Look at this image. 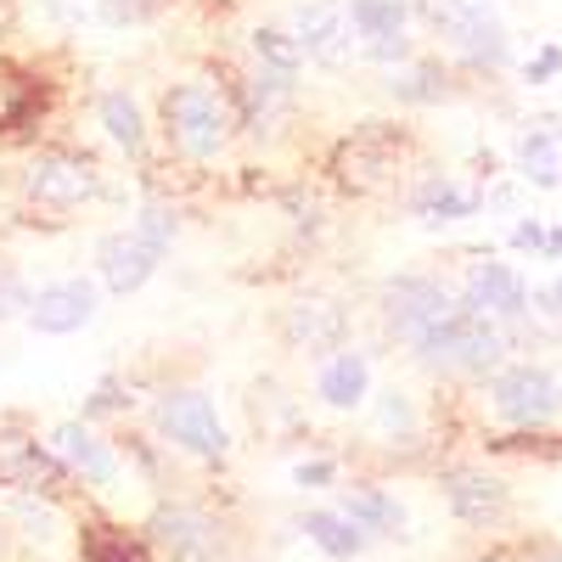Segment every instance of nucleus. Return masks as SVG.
<instances>
[{
  "mask_svg": "<svg viewBox=\"0 0 562 562\" xmlns=\"http://www.w3.org/2000/svg\"><path fill=\"white\" fill-rule=\"evenodd\" d=\"M29 281L18 276V265L0 254V321H12V315H29Z\"/></svg>",
  "mask_w": 562,
  "mask_h": 562,
  "instance_id": "cd10ccee",
  "label": "nucleus"
},
{
  "mask_svg": "<svg viewBox=\"0 0 562 562\" xmlns=\"http://www.w3.org/2000/svg\"><path fill=\"white\" fill-rule=\"evenodd\" d=\"M293 479H299L304 490H326V484L338 479V467H333V461H299V467H293Z\"/></svg>",
  "mask_w": 562,
  "mask_h": 562,
  "instance_id": "473e14b6",
  "label": "nucleus"
},
{
  "mask_svg": "<svg viewBox=\"0 0 562 562\" xmlns=\"http://www.w3.org/2000/svg\"><path fill=\"white\" fill-rule=\"evenodd\" d=\"M135 231L169 254V243H175V214H169L164 203H147V209H140V220H135Z\"/></svg>",
  "mask_w": 562,
  "mask_h": 562,
  "instance_id": "2f4dec72",
  "label": "nucleus"
},
{
  "mask_svg": "<svg viewBox=\"0 0 562 562\" xmlns=\"http://www.w3.org/2000/svg\"><path fill=\"white\" fill-rule=\"evenodd\" d=\"M473 315H524L529 310V288L524 276L512 265H473V276H467V299H461Z\"/></svg>",
  "mask_w": 562,
  "mask_h": 562,
  "instance_id": "2eb2a0df",
  "label": "nucleus"
},
{
  "mask_svg": "<svg viewBox=\"0 0 562 562\" xmlns=\"http://www.w3.org/2000/svg\"><path fill=\"white\" fill-rule=\"evenodd\" d=\"M349 23L378 45V40L405 34V7H400V0H349Z\"/></svg>",
  "mask_w": 562,
  "mask_h": 562,
  "instance_id": "b1692460",
  "label": "nucleus"
},
{
  "mask_svg": "<svg viewBox=\"0 0 562 562\" xmlns=\"http://www.w3.org/2000/svg\"><path fill=\"white\" fill-rule=\"evenodd\" d=\"M147 540L164 546L175 562H214L220 557V524L209 518L203 506H186V501L153 512V535Z\"/></svg>",
  "mask_w": 562,
  "mask_h": 562,
  "instance_id": "f8f14e48",
  "label": "nucleus"
},
{
  "mask_svg": "<svg viewBox=\"0 0 562 562\" xmlns=\"http://www.w3.org/2000/svg\"><path fill=\"white\" fill-rule=\"evenodd\" d=\"M411 52V45H405V34H394V40H378V45H371V57H378V63H389V57H405Z\"/></svg>",
  "mask_w": 562,
  "mask_h": 562,
  "instance_id": "c9c22d12",
  "label": "nucleus"
},
{
  "mask_svg": "<svg viewBox=\"0 0 562 562\" xmlns=\"http://www.w3.org/2000/svg\"><path fill=\"white\" fill-rule=\"evenodd\" d=\"M512 243H518V248H546V231H540V225H529V220H524V225H518V231H512Z\"/></svg>",
  "mask_w": 562,
  "mask_h": 562,
  "instance_id": "e433bc0d",
  "label": "nucleus"
},
{
  "mask_svg": "<svg viewBox=\"0 0 562 562\" xmlns=\"http://www.w3.org/2000/svg\"><path fill=\"white\" fill-rule=\"evenodd\" d=\"M237 102H231L225 85H209V79H180L175 90H164V130L175 140V153L186 158H220L237 135Z\"/></svg>",
  "mask_w": 562,
  "mask_h": 562,
  "instance_id": "f257e3e1",
  "label": "nucleus"
},
{
  "mask_svg": "<svg viewBox=\"0 0 562 562\" xmlns=\"http://www.w3.org/2000/svg\"><path fill=\"white\" fill-rule=\"evenodd\" d=\"M231 102H237V119H243L248 130H259V124L276 130L281 119H288V108H293V79L259 68V74H248V79H231Z\"/></svg>",
  "mask_w": 562,
  "mask_h": 562,
  "instance_id": "4468645a",
  "label": "nucleus"
},
{
  "mask_svg": "<svg viewBox=\"0 0 562 562\" xmlns=\"http://www.w3.org/2000/svg\"><path fill=\"white\" fill-rule=\"evenodd\" d=\"M34 108H40V85H34L23 68L0 63V130L29 124V113H34Z\"/></svg>",
  "mask_w": 562,
  "mask_h": 562,
  "instance_id": "4be33fe9",
  "label": "nucleus"
},
{
  "mask_svg": "<svg viewBox=\"0 0 562 562\" xmlns=\"http://www.w3.org/2000/svg\"><path fill=\"white\" fill-rule=\"evenodd\" d=\"M97 113H102L108 135L119 140L124 153H140V147H147V124H140V108H135V97H124V90H102Z\"/></svg>",
  "mask_w": 562,
  "mask_h": 562,
  "instance_id": "412c9836",
  "label": "nucleus"
},
{
  "mask_svg": "<svg viewBox=\"0 0 562 562\" xmlns=\"http://www.w3.org/2000/svg\"><path fill=\"white\" fill-rule=\"evenodd\" d=\"M461 45H467V57H473V63H490V68L506 57V34H501V23H484V29H473V34H467Z\"/></svg>",
  "mask_w": 562,
  "mask_h": 562,
  "instance_id": "c756f323",
  "label": "nucleus"
},
{
  "mask_svg": "<svg viewBox=\"0 0 562 562\" xmlns=\"http://www.w3.org/2000/svg\"><path fill=\"white\" fill-rule=\"evenodd\" d=\"M254 57H259L270 74H281V79H293V74L304 68V52H299V40H293L288 29H254Z\"/></svg>",
  "mask_w": 562,
  "mask_h": 562,
  "instance_id": "393cba45",
  "label": "nucleus"
},
{
  "mask_svg": "<svg viewBox=\"0 0 562 562\" xmlns=\"http://www.w3.org/2000/svg\"><path fill=\"white\" fill-rule=\"evenodd\" d=\"M79 562H153V540L124 524H85L79 529Z\"/></svg>",
  "mask_w": 562,
  "mask_h": 562,
  "instance_id": "f3484780",
  "label": "nucleus"
},
{
  "mask_svg": "<svg viewBox=\"0 0 562 562\" xmlns=\"http://www.w3.org/2000/svg\"><path fill=\"white\" fill-rule=\"evenodd\" d=\"M158 428L175 450L198 456V461H225L231 456V434L214 411V400L203 389H169L158 400Z\"/></svg>",
  "mask_w": 562,
  "mask_h": 562,
  "instance_id": "7ed1b4c3",
  "label": "nucleus"
},
{
  "mask_svg": "<svg viewBox=\"0 0 562 562\" xmlns=\"http://www.w3.org/2000/svg\"><path fill=\"white\" fill-rule=\"evenodd\" d=\"M281 338L310 360H333V349H344V338H349V315L333 299H293L281 310Z\"/></svg>",
  "mask_w": 562,
  "mask_h": 562,
  "instance_id": "9d476101",
  "label": "nucleus"
},
{
  "mask_svg": "<svg viewBox=\"0 0 562 562\" xmlns=\"http://www.w3.org/2000/svg\"><path fill=\"white\" fill-rule=\"evenodd\" d=\"M97 12L113 23V29H135V23H153L164 12V0H97Z\"/></svg>",
  "mask_w": 562,
  "mask_h": 562,
  "instance_id": "c85d7f7f",
  "label": "nucleus"
},
{
  "mask_svg": "<svg viewBox=\"0 0 562 562\" xmlns=\"http://www.w3.org/2000/svg\"><path fill=\"white\" fill-rule=\"evenodd\" d=\"M293 40H299V52L326 63V68H338L349 57V40H344V12L333 7V0H304V7L293 12Z\"/></svg>",
  "mask_w": 562,
  "mask_h": 562,
  "instance_id": "dca6fc26",
  "label": "nucleus"
},
{
  "mask_svg": "<svg viewBox=\"0 0 562 562\" xmlns=\"http://www.w3.org/2000/svg\"><path fill=\"white\" fill-rule=\"evenodd\" d=\"M366 383H371V371H366V355L355 349H338L333 360L321 366V378H315V394L333 405V411H355L366 400Z\"/></svg>",
  "mask_w": 562,
  "mask_h": 562,
  "instance_id": "a211bd4d",
  "label": "nucleus"
},
{
  "mask_svg": "<svg viewBox=\"0 0 562 562\" xmlns=\"http://www.w3.org/2000/svg\"><path fill=\"white\" fill-rule=\"evenodd\" d=\"M546 562H562V551H551V557H546Z\"/></svg>",
  "mask_w": 562,
  "mask_h": 562,
  "instance_id": "58836bf2",
  "label": "nucleus"
},
{
  "mask_svg": "<svg viewBox=\"0 0 562 562\" xmlns=\"http://www.w3.org/2000/svg\"><path fill=\"white\" fill-rule=\"evenodd\" d=\"M450 506L461 524H495L506 512V484L484 479V473H456L450 479Z\"/></svg>",
  "mask_w": 562,
  "mask_h": 562,
  "instance_id": "6ab92c4d",
  "label": "nucleus"
},
{
  "mask_svg": "<svg viewBox=\"0 0 562 562\" xmlns=\"http://www.w3.org/2000/svg\"><path fill=\"white\" fill-rule=\"evenodd\" d=\"M540 299H546V310H551V315H562V281H557V288H546Z\"/></svg>",
  "mask_w": 562,
  "mask_h": 562,
  "instance_id": "4c0bfd02",
  "label": "nucleus"
},
{
  "mask_svg": "<svg viewBox=\"0 0 562 562\" xmlns=\"http://www.w3.org/2000/svg\"><path fill=\"white\" fill-rule=\"evenodd\" d=\"M97 304H102L97 281L68 276V281H52V288H40L29 299V326L45 333V338H68V333H79V326L97 321Z\"/></svg>",
  "mask_w": 562,
  "mask_h": 562,
  "instance_id": "9b49d317",
  "label": "nucleus"
},
{
  "mask_svg": "<svg viewBox=\"0 0 562 562\" xmlns=\"http://www.w3.org/2000/svg\"><path fill=\"white\" fill-rule=\"evenodd\" d=\"M557 68H562V52H557V45H546V52H535V63H529V85H546Z\"/></svg>",
  "mask_w": 562,
  "mask_h": 562,
  "instance_id": "72a5a7b5",
  "label": "nucleus"
},
{
  "mask_svg": "<svg viewBox=\"0 0 562 562\" xmlns=\"http://www.w3.org/2000/svg\"><path fill=\"white\" fill-rule=\"evenodd\" d=\"M304 540H315L326 557H333V562H349V557H360L366 551V535L344 518V512H304Z\"/></svg>",
  "mask_w": 562,
  "mask_h": 562,
  "instance_id": "aec40b11",
  "label": "nucleus"
},
{
  "mask_svg": "<svg viewBox=\"0 0 562 562\" xmlns=\"http://www.w3.org/2000/svg\"><path fill=\"white\" fill-rule=\"evenodd\" d=\"M0 484L18 490V495H40V501H57L74 479L57 467V456L45 450L34 434L23 428H0Z\"/></svg>",
  "mask_w": 562,
  "mask_h": 562,
  "instance_id": "423d86ee",
  "label": "nucleus"
},
{
  "mask_svg": "<svg viewBox=\"0 0 562 562\" xmlns=\"http://www.w3.org/2000/svg\"><path fill=\"white\" fill-rule=\"evenodd\" d=\"M501 349H506V338L495 333V321L473 315L467 304L416 344V355L428 360V366H439V371H490L501 360Z\"/></svg>",
  "mask_w": 562,
  "mask_h": 562,
  "instance_id": "20e7f679",
  "label": "nucleus"
},
{
  "mask_svg": "<svg viewBox=\"0 0 562 562\" xmlns=\"http://www.w3.org/2000/svg\"><path fill=\"white\" fill-rule=\"evenodd\" d=\"M456 310H461V304L439 288L434 276H400L394 288L383 293V315H389V326H394L405 344H422V338H428L434 326H445Z\"/></svg>",
  "mask_w": 562,
  "mask_h": 562,
  "instance_id": "0eeeda50",
  "label": "nucleus"
},
{
  "mask_svg": "<svg viewBox=\"0 0 562 562\" xmlns=\"http://www.w3.org/2000/svg\"><path fill=\"white\" fill-rule=\"evenodd\" d=\"M394 90H400L405 102H434L439 90H445V74H439V68H428V63H422V68H411V74H405V79H400Z\"/></svg>",
  "mask_w": 562,
  "mask_h": 562,
  "instance_id": "7c9ffc66",
  "label": "nucleus"
},
{
  "mask_svg": "<svg viewBox=\"0 0 562 562\" xmlns=\"http://www.w3.org/2000/svg\"><path fill=\"white\" fill-rule=\"evenodd\" d=\"M45 450H52L57 467L68 479H79V484H97V490L119 484V450L97 428H85V422H57L52 439H45Z\"/></svg>",
  "mask_w": 562,
  "mask_h": 562,
  "instance_id": "1a4fd4ad",
  "label": "nucleus"
},
{
  "mask_svg": "<svg viewBox=\"0 0 562 562\" xmlns=\"http://www.w3.org/2000/svg\"><path fill=\"white\" fill-rule=\"evenodd\" d=\"M490 400H495V411L512 422V428H546V422L562 411V383L551 378V371H540V366H512V371L495 378Z\"/></svg>",
  "mask_w": 562,
  "mask_h": 562,
  "instance_id": "6e6552de",
  "label": "nucleus"
},
{
  "mask_svg": "<svg viewBox=\"0 0 562 562\" xmlns=\"http://www.w3.org/2000/svg\"><path fill=\"white\" fill-rule=\"evenodd\" d=\"M473 209H479V203L467 198V192H456L450 180H428V186L416 192V214H422V220H467Z\"/></svg>",
  "mask_w": 562,
  "mask_h": 562,
  "instance_id": "bb28decb",
  "label": "nucleus"
},
{
  "mask_svg": "<svg viewBox=\"0 0 562 562\" xmlns=\"http://www.w3.org/2000/svg\"><path fill=\"white\" fill-rule=\"evenodd\" d=\"M378 416H383V428H411V405H405L400 394H383Z\"/></svg>",
  "mask_w": 562,
  "mask_h": 562,
  "instance_id": "f704fd0d",
  "label": "nucleus"
},
{
  "mask_svg": "<svg viewBox=\"0 0 562 562\" xmlns=\"http://www.w3.org/2000/svg\"><path fill=\"white\" fill-rule=\"evenodd\" d=\"M18 198H23L29 214L68 220L85 203L102 198V169H97V158H85V153H34L18 169Z\"/></svg>",
  "mask_w": 562,
  "mask_h": 562,
  "instance_id": "f03ea898",
  "label": "nucleus"
},
{
  "mask_svg": "<svg viewBox=\"0 0 562 562\" xmlns=\"http://www.w3.org/2000/svg\"><path fill=\"white\" fill-rule=\"evenodd\" d=\"M344 518L360 535H389V529H400V506L389 495H378V490H349L344 495Z\"/></svg>",
  "mask_w": 562,
  "mask_h": 562,
  "instance_id": "5701e85b",
  "label": "nucleus"
},
{
  "mask_svg": "<svg viewBox=\"0 0 562 562\" xmlns=\"http://www.w3.org/2000/svg\"><path fill=\"white\" fill-rule=\"evenodd\" d=\"M333 175L349 186V192H383V186L400 175V135L383 130V124H366L355 130L344 147L333 153Z\"/></svg>",
  "mask_w": 562,
  "mask_h": 562,
  "instance_id": "39448f33",
  "label": "nucleus"
},
{
  "mask_svg": "<svg viewBox=\"0 0 562 562\" xmlns=\"http://www.w3.org/2000/svg\"><path fill=\"white\" fill-rule=\"evenodd\" d=\"M434 23L456 40H467L473 29L495 23V0H434Z\"/></svg>",
  "mask_w": 562,
  "mask_h": 562,
  "instance_id": "a878e982",
  "label": "nucleus"
},
{
  "mask_svg": "<svg viewBox=\"0 0 562 562\" xmlns=\"http://www.w3.org/2000/svg\"><path fill=\"white\" fill-rule=\"evenodd\" d=\"M97 265H102V288L124 299V293H140L158 276L164 248L147 243L140 231H113V237H102V248H97Z\"/></svg>",
  "mask_w": 562,
  "mask_h": 562,
  "instance_id": "ddd939ff",
  "label": "nucleus"
}]
</instances>
